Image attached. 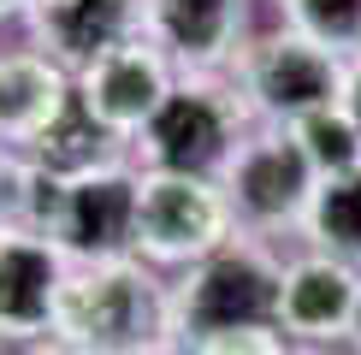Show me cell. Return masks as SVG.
Wrapping results in <instances>:
<instances>
[{"label": "cell", "instance_id": "6da1fadb", "mask_svg": "<svg viewBox=\"0 0 361 355\" xmlns=\"http://www.w3.org/2000/svg\"><path fill=\"white\" fill-rule=\"evenodd\" d=\"M279 285H284V255L261 237H231L207 261L184 266L166 285V325L172 344H207L225 332H255L279 325Z\"/></svg>", "mask_w": 361, "mask_h": 355}, {"label": "cell", "instance_id": "7a4b0ae2", "mask_svg": "<svg viewBox=\"0 0 361 355\" xmlns=\"http://www.w3.org/2000/svg\"><path fill=\"white\" fill-rule=\"evenodd\" d=\"M54 337L78 344L89 355H142L166 344V278L142 255L125 261H78L66 273L54 308Z\"/></svg>", "mask_w": 361, "mask_h": 355}, {"label": "cell", "instance_id": "3957f363", "mask_svg": "<svg viewBox=\"0 0 361 355\" xmlns=\"http://www.w3.org/2000/svg\"><path fill=\"white\" fill-rule=\"evenodd\" d=\"M255 130V113L243 107L231 77H178L160 113L130 142L137 172H184V178H219L231 154Z\"/></svg>", "mask_w": 361, "mask_h": 355}, {"label": "cell", "instance_id": "277c9868", "mask_svg": "<svg viewBox=\"0 0 361 355\" xmlns=\"http://www.w3.org/2000/svg\"><path fill=\"white\" fill-rule=\"evenodd\" d=\"M343 71H350V59H338L332 48L308 42L290 24L255 30L243 54L231 59V83L243 95V107L255 113V125H296L320 107H338Z\"/></svg>", "mask_w": 361, "mask_h": 355}, {"label": "cell", "instance_id": "5b68a950", "mask_svg": "<svg viewBox=\"0 0 361 355\" xmlns=\"http://www.w3.org/2000/svg\"><path fill=\"white\" fill-rule=\"evenodd\" d=\"M219 189L231 201L237 231L273 243L284 231H302L308 201L320 189V172L308 166L302 142L284 125H255L243 137V148L231 154V166L219 172Z\"/></svg>", "mask_w": 361, "mask_h": 355}, {"label": "cell", "instance_id": "8992f818", "mask_svg": "<svg viewBox=\"0 0 361 355\" xmlns=\"http://www.w3.org/2000/svg\"><path fill=\"white\" fill-rule=\"evenodd\" d=\"M237 231L219 178L184 172H137V255L148 266H195L225 249Z\"/></svg>", "mask_w": 361, "mask_h": 355}, {"label": "cell", "instance_id": "52a82bcc", "mask_svg": "<svg viewBox=\"0 0 361 355\" xmlns=\"http://www.w3.org/2000/svg\"><path fill=\"white\" fill-rule=\"evenodd\" d=\"M48 237L66 249L71 266L137 255V160H113L83 178H66Z\"/></svg>", "mask_w": 361, "mask_h": 355}, {"label": "cell", "instance_id": "ba28073f", "mask_svg": "<svg viewBox=\"0 0 361 355\" xmlns=\"http://www.w3.org/2000/svg\"><path fill=\"white\" fill-rule=\"evenodd\" d=\"M172 83H178L172 59L160 54L148 36L125 42V48H113V54H101L95 66H83L78 77H71V89H78V107L95 118L101 130H113L125 148L137 142L142 125L160 113V101L172 95Z\"/></svg>", "mask_w": 361, "mask_h": 355}, {"label": "cell", "instance_id": "9c48e42d", "mask_svg": "<svg viewBox=\"0 0 361 355\" xmlns=\"http://www.w3.org/2000/svg\"><path fill=\"white\" fill-rule=\"evenodd\" d=\"M142 36L178 77H231V59L255 36L249 0H142Z\"/></svg>", "mask_w": 361, "mask_h": 355}, {"label": "cell", "instance_id": "30bf717a", "mask_svg": "<svg viewBox=\"0 0 361 355\" xmlns=\"http://www.w3.org/2000/svg\"><path fill=\"white\" fill-rule=\"evenodd\" d=\"M66 249L48 231L6 225L0 231V344H42L54 337V308L66 290Z\"/></svg>", "mask_w": 361, "mask_h": 355}, {"label": "cell", "instance_id": "8fae6325", "mask_svg": "<svg viewBox=\"0 0 361 355\" xmlns=\"http://www.w3.org/2000/svg\"><path fill=\"white\" fill-rule=\"evenodd\" d=\"M355 302H361V266L332 261L320 249L284 261V285H279V332L296 349H332L350 344L355 325Z\"/></svg>", "mask_w": 361, "mask_h": 355}, {"label": "cell", "instance_id": "7c38bea8", "mask_svg": "<svg viewBox=\"0 0 361 355\" xmlns=\"http://www.w3.org/2000/svg\"><path fill=\"white\" fill-rule=\"evenodd\" d=\"M24 30H30V48L78 77L101 54L142 36V0H30Z\"/></svg>", "mask_w": 361, "mask_h": 355}, {"label": "cell", "instance_id": "4fadbf2b", "mask_svg": "<svg viewBox=\"0 0 361 355\" xmlns=\"http://www.w3.org/2000/svg\"><path fill=\"white\" fill-rule=\"evenodd\" d=\"M78 101L71 71H59L48 54L36 48H12L0 54V142L30 154L42 142V130Z\"/></svg>", "mask_w": 361, "mask_h": 355}, {"label": "cell", "instance_id": "5bb4252c", "mask_svg": "<svg viewBox=\"0 0 361 355\" xmlns=\"http://www.w3.org/2000/svg\"><path fill=\"white\" fill-rule=\"evenodd\" d=\"M30 166L36 172H48V178H59V184H66V178H83V172H95V166H113V160H130V148L113 137V130H101L95 118H89L78 101H71L66 113L54 118L48 130H42V142L30 148Z\"/></svg>", "mask_w": 361, "mask_h": 355}, {"label": "cell", "instance_id": "9a60e30c", "mask_svg": "<svg viewBox=\"0 0 361 355\" xmlns=\"http://www.w3.org/2000/svg\"><path fill=\"white\" fill-rule=\"evenodd\" d=\"M302 243L332 261L361 266V172L320 178V189L308 201V219H302Z\"/></svg>", "mask_w": 361, "mask_h": 355}, {"label": "cell", "instance_id": "2e32d148", "mask_svg": "<svg viewBox=\"0 0 361 355\" xmlns=\"http://www.w3.org/2000/svg\"><path fill=\"white\" fill-rule=\"evenodd\" d=\"M296 142H302L308 166L320 178H343V172H361V125L350 118V107H320L308 118H296V125H284Z\"/></svg>", "mask_w": 361, "mask_h": 355}, {"label": "cell", "instance_id": "e0dca14e", "mask_svg": "<svg viewBox=\"0 0 361 355\" xmlns=\"http://www.w3.org/2000/svg\"><path fill=\"white\" fill-rule=\"evenodd\" d=\"M279 24L302 30L308 42L332 48L338 59L361 54V0H273Z\"/></svg>", "mask_w": 361, "mask_h": 355}, {"label": "cell", "instance_id": "ac0fdd59", "mask_svg": "<svg viewBox=\"0 0 361 355\" xmlns=\"http://www.w3.org/2000/svg\"><path fill=\"white\" fill-rule=\"evenodd\" d=\"M195 355H290L279 325H255V332H225V337H207L195 344Z\"/></svg>", "mask_w": 361, "mask_h": 355}, {"label": "cell", "instance_id": "d6986e66", "mask_svg": "<svg viewBox=\"0 0 361 355\" xmlns=\"http://www.w3.org/2000/svg\"><path fill=\"white\" fill-rule=\"evenodd\" d=\"M24 178H30V160L0 142V231L24 225Z\"/></svg>", "mask_w": 361, "mask_h": 355}, {"label": "cell", "instance_id": "ffe728a7", "mask_svg": "<svg viewBox=\"0 0 361 355\" xmlns=\"http://www.w3.org/2000/svg\"><path fill=\"white\" fill-rule=\"evenodd\" d=\"M343 107H350V118L361 125V54L350 59V71H343Z\"/></svg>", "mask_w": 361, "mask_h": 355}, {"label": "cell", "instance_id": "44dd1931", "mask_svg": "<svg viewBox=\"0 0 361 355\" xmlns=\"http://www.w3.org/2000/svg\"><path fill=\"white\" fill-rule=\"evenodd\" d=\"M24 355H89V349H78V344H66V337H42V344H30Z\"/></svg>", "mask_w": 361, "mask_h": 355}, {"label": "cell", "instance_id": "7402d4cb", "mask_svg": "<svg viewBox=\"0 0 361 355\" xmlns=\"http://www.w3.org/2000/svg\"><path fill=\"white\" fill-rule=\"evenodd\" d=\"M24 12H30V0H0V24H6V18H24Z\"/></svg>", "mask_w": 361, "mask_h": 355}, {"label": "cell", "instance_id": "603a6c76", "mask_svg": "<svg viewBox=\"0 0 361 355\" xmlns=\"http://www.w3.org/2000/svg\"><path fill=\"white\" fill-rule=\"evenodd\" d=\"M142 355H195V349H184V344H172V337H166V344H154V349H142Z\"/></svg>", "mask_w": 361, "mask_h": 355}, {"label": "cell", "instance_id": "cb8c5ba5", "mask_svg": "<svg viewBox=\"0 0 361 355\" xmlns=\"http://www.w3.org/2000/svg\"><path fill=\"white\" fill-rule=\"evenodd\" d=\"M350 349L361 355V302H355V325H350Z\"/></svg>", "mask_w": 361, "mask_h": 355}, {"label": "cell", "instance_id": "d4e9b609", "mask_svg": "<svg viewBox=\"0 0 361 355\" xmlns=\"http://www.w3.org/2000/svg\"><path fill=\"white\" fill-rule=\"evenodd\" d=\"M290 355H332V349H296V344H290Z\"/></svg>", "mask_w": 361, "mask_h": 355}, {"label": "cell", "instance_id": "484cf974", "mask_svg": "<svg viewBox=\"0 0 361 355\" xmlns=\"http://www.w3.org/2000/svg\"><path fill=\"white\" fill-rule=\"evenodd\" d=\"M0 349H6V344H0Z\"/></svg>", "mask_w": 361, "mask_h": 355}]
</instances>
